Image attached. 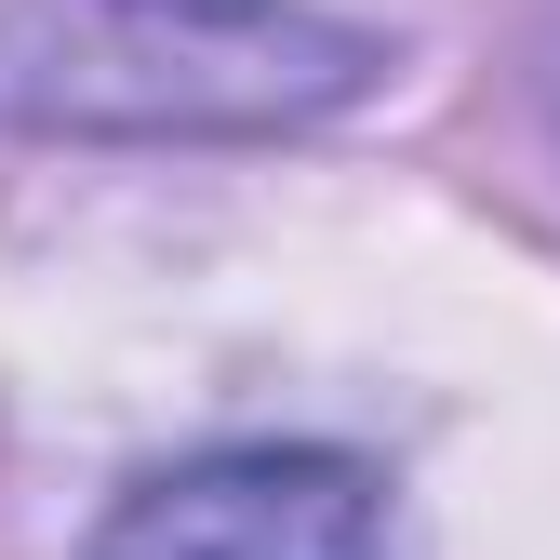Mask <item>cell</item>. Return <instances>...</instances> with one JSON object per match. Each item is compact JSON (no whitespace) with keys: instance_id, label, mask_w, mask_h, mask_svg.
Here are the masks:
<instances>
[{"instance_id":"cell-1","label":"cell","mask_w":560,"mask_h":560,"mask_svg":"<svg viewBox=\"0 0 560 560\" xmlns=\"http://www.w3.org/2000/svg\"><path fill=\"white\" fill-rule=\"evenodd\" d=\"M387 81V40L307 0H0V133L214 148L294 133Z\"/></svg>"},{"instance_id":"cell-2","label":"cell","mask_w":560,"mask_h":560,"mask_svg":"<svg viewBox=\"0 0 560 560\" xmlns=\"http://www.w3.org/2000/svg\"><path fill=\"white\" fill-rule=\"evenodd\" d=\"M94 560H387V480L320 441L187 454L107 508Z\"/></svg>"}]
</instances>
